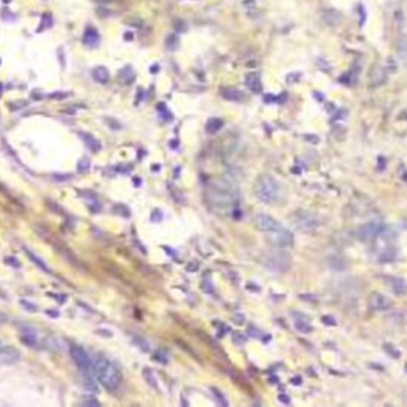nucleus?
Returning <instances> with one entry per match:
<instances>
[{"mask_svg":"<svg viewBox=\"0 0 407 407\" xmlns=\"http://www.w3.org/2000/svg\"><path fill=\"white\" fill-rule=\"evenodd\" d=\"M205 199L211 208L227 211L232 207H237L239 191L232 183L224 180V178H211L207 183Z\"/></svg>","mask_w":407,"mask_h":407,"instance_id":"1","label":"nucleus"},{"mask_svg":"<svg viewBox=\"0 0 407 407\" xmlns=\"http://www.w3.org/2000/svg\"><path fill=\"white\" fill-rule=\"evenodd\" d=\"M93 374L97 379V382L107 388V390H115L119 387L123 376H121V371L118 366L110 361L107 356L99 355L93 361Z\"/></svg>","mask_w":407,"mask_h":407,"instance_id":"2","label":"nucleus"},{"mask_svg":"<svg viewBox=\"0 0 407 407\" xmlns=\"http://www.w3.org/2000/svg\"><path fill=\"white\" fill-rule=\"evenodd\" d=\"M253 193H255V196H256L258 201L269 204V202H275L277 199L280 198L282 188H280V183L277 182L274 177L261 175L255 182Z\"/></svg>","mask_w":407,"mask_h":407,"instance_id":"3","label":"nucleus"},{"mask_svg":"<svg viewBox=\"0 0 407 407\" xmlns=\"http://www.w3.org/2000/svg\"><path fill=\"white\" fill-rule=\"evenodd\" d=\"M261 264L266 267L267 271L271 272H287L290 267H291V256L287 253V251H283L280 248H272V250H267L261 255Z\"/></svg>","mask_w":407,"mask_h":407,"instance_id":"4","label":"nucleus"},{"mask_svg":"<svg viewBox=\"0 0 407 407\" xmlns=\"http://www.w3.org/2000/svg\"><path fill=\"white\" fill-rule=\"evenodd\" d=\"M70 356H72V361L75 363V366L78 368V371L83 374L85 377H91L93 360L86 353V350L78 347V345H73V347H70Z\"/></svg>","mask_w":407,"mask_h":407,"instance_id":"5","label":"nucleus"},{"mask_svg":"<svg viewBox=\"0 0 407 407\" xmlns=\"http://www.w3.org/2000/svg\"><path fill=\"white\" fill-rule=\"evenodd\" d=\"M267 242H269V245L274 247V248L287 250V248L293 247V243H295V237H293V234L290 231L280 227V229H277V231L267 232Z\"/></svg>","mask_w":407,"mask_h":407,"instance_id":"6","label":"nucleus"},{"mask_svg":"<svg viewBox=\"0 0 407 407\" xmlns=\"http://www.w3.org/2000/svg\"><path fill=\"white\" fill-rule=\"evenodd\" d=\"M384 231H385V227L382 223L371 221V223L363 224L360 229H358V237H360V240H363V242H372L377 237H380V235L384 234Z\"/></svg>","mask_w":407,"mask_h":407,"instance_id":"7","label":"nucleus"},{"mask_svg":"<svg viewBox=\"0 0 407 407\" xmlns=\"http://www.w3.org/2000/svg\"><path fill=\"white\" fill-rule=\"evenodd\" d=\"M253 223H255V227H256L258 231L266 232V234L283 227L280 221H277L275 218H272L271 215H266V213H258L255 216V219H253Z\"/></svg>","mask_w":407,"mask_h":407,"instance_id":"8","label":"nucleus"},{"mask_svg":"<svg viewBox=\"0 0 407 407\" xmlns=\"http://www.w3.org/2000/svg\"><path fill=\"white\" fill-rule=\"evenodd\" d=\"M368 304L372 310H377V312H382V310H388L390 307H392V301H390L387 296H384L382 293H377L374 291L371 293V296L368 299Z\"/></svg>","mask_w":407,"mask_h":407,"instance_id":"9","label":"nucleus"},{"mask_svg":"<svg viewBox=\"0 0 407 407\" xmlns=\"http://www.w3.org/2000/svg\"><path fill=\"white\" fill-rule=\"evenodd\" d=\"M296 224L301 227V229L310 231V229H315L318 223L315 221V216L312 213H307V211H301V213L296 216Z\"/></svg>","mask_w":407,"mask_h":407,"instance_id":"10","label":"nucleus"},{"mask_svg":"<svg viewBox=\"0 0 407 407\" xmlns=\"http://www.w3.org/2000/svg\"><path fill=\"white\" fill-rule=\"evenodd\" d=\"M99 42H101V35H99V32H97V29L93 26L86 27L85 35H83V43L89 48H93V46L99 45Z\"/></svg>","mask_w":407,"mask_h":407,"instance_id":"11","label":"nucleus"},{"mask_svg":"<svg viewBox=\"0 0 407 407\" xmlns=\"http://www.w3.org/2000/svg\"><path fill=\"white\" fill-rule=\"evenodd\" d=\"M323 19L331 27H334V26H337V24H340L342 21H344L342 14L337 10H326V11H323Z\"/></svg>","mask_w":407,"mask_h":407,"instance_id":"12","label":"nucleus"},{"mask_svg":"<svg viewBox=\"0 0 407 407\" xmlns=\"http://www.w3.org/2000/svg\"><path fill=\"white\" fill-rule=\"evenodd\" d=\"M245 85L248 86V89H251L253 93H259L263 89V85H261V78H259L258 73L251 72L245 77Z\"/></svg>","mask_w":407,"mask_h":407,"instance_id":"13","label":"nucleus"},{"mask_svg":"<svg viewBox=\"0 0 407 407\" xmlns=\"http://www.w3.org/2000/svg\"><path fill=\"white\" fill-rule=\"evenodd\" d=\"M221 97L229 102H240L243 99V93L234 88H223L221 89Z\"/></svg>","mask_w":407,"mask_h":407,"instance_id":"14","label":"nucleus"},{"mask_svg":"<svg viewBox=\"0 0 407 407\" xmlns=\"http://www.w3.org/2000/svg\"><path fill=\"white\" fill-rule=\"evenodd\" d=\"M390 287H392L393 293L398 296H403L407 293V283L403 279H392L390 280Z\"/></svg>","mask_w":407,"mask_h":407,"instance_id":"15","label":"nucleus"},{"mask_svg":"<svg viewBox=\"0 0 407 407\" xmlns=\"http://www.w3.org/2000/svg\"><path fill=\"white\" fill-rule=\"evenodd\" d=\"M385 77H387L385 70L382 69V67H376V69L372 70V73H371V86L382 85L385 81Z\"/></svg>","mask_w":407,"mask_h":407,"instance_id":"16","label":"nucleus"},{"mask_svg":"<svg viewBox=\"0 0 407 407\" xmlns=\"http://www.w3.org/2000/svg\"><path fill=\"white\" fill-rule=\"evenodd\" d=\"M93 78L97 81V83H107L110 80V73L105 67H96L93 70Z\"/></svg>","mask_w":407,"mask_h":407,"instance_id":"17","label":"nucleus"},{"mask_svg":"<svg viewBox=\"0 0 407 407\" xmlns=\"http://www.w3.org/2000/svg\"><path fill=\"white\" fill-rule=\"evenodd\" d=\"M78 135L81 138H85V143L91 148L93 151H99L101 150V143L96 140V138L93 135H89V134H85V132H78Z\"/></svg>","mask_w":407,"mask_h":407,"instance_id":"18","label":"nucleus"},{"mask_svg":"<svg viewBox=\"0 0 407 407\" xmlns=\"http://www.w3.org/2000/svg\"><path fill=\"white\" fill-rule=\"evenodd\" d=\"M221 127H223V119H219V118H210V119H208V123H207V131H208V132L215 134V132H218Z\"/></svg>","mask_w":407,"mask_h":407,"instance_id":"19","label":"nucleus"},{"mask_svg":"<svg viewBox=\"0 0 407 407\" xmlns=\"http://www.w3.org/2000/svg\"><path fill=\"white\" fill-rule=\"evenodd\" d=\"M396 51H398V54L401 56V58H406V56H407V38H406V35H401L400 38H398Z\"/></svg>","mask_w":407,"mask_h":407,"instance_id":"20","label":"nucleus"},{"mask_svg":"<svg viewBox=\"0 0 407 407\" xmlns=\"http://www.w3.org/2000/svg\"><path fill=\"white\" fill-rule=\"evenodd\" d=\"M295 328H296L299 332H303V334H308V332H312L310 324H308V321L304 320V318L296 320V321H295Z\"/></svg>","mask_w":407,"mask_h":407,"instance_id":"21","label":"nucleus"},{"mask_svg":"<svg viewBox=\"0 0 407 407\" xmlns=\"http://www.w3.org/2000/svg\"><path fill=\"white\" fill-rule=\"evenodd\" d=\"M26 255H27V258L30 259V261H32V263H35V264H37V266H38L40 269H42L43 272H50V269H48V266H46V264H45V263L42 261V259H40V258H37V256H35L34 253H32L30 250H26Z\"/></svg>","mask_w":407,"mask_h":407,"instance_id":"22","label":"nucleus"},{"mask_svg":"<svg viewBox=\"0 0 407 407\" xmlns=\"http://www.w3.org/2000/svg\"><path fill=\"white\" fill-rule=\"evenodd\" d=\"M21 340L26 345H29V347H35L37 345V336L34 334V332H26V334H22Z\"/></svg>","mask_w":407,"mask_h":407,"instance_id":"23","label":"nucleus"},{"mask_svg":"<svg viewBox=\"0 0 407 407\" xmlns=\"http://www.w3.org/2000/svg\"><path fill=\"white\" fill-rule=\"evenodd\" d=\"M143 377H145L146 382H148V385H150V387H153V388H156V387H158V384H156V377H154V374H153L150 369H143Z\"/></svg>","mask_w":407,"mask_h":407,"instance_id":"24","label":"nucleus"},{"mask_svg":"<svg viewBox=\"0 0 407 407\" xmlns=\"http://www.w3.org/2000/svg\"><path fill=\"white\" fill-rule=\"evenodd\" d=\"M177 46H178L177 35H167V38H166V48H167V50L169 51H174Z\"/></svg>","mask_w":407,"mask_h":407,"instance_id":"25","label":"nucleus"},{"mask_svg":"<svg viewBox=\"0 0 407 407\" xmlns=\"http://www.w3.org/2000/svg\"><path fill=\"white\" fill-rule=\"evenodd\" d=\"M210 393H213V398H215L216 403H218L219 406H227V401L224 400V396H223L221 393H219L216 388L211 387V388H210Z\"/></svg>","mask_w":407,"mask_h":407,"instance_id":"26","label":"nucleus"},{"mask_svg":"<svg viewBox=\"0 0 407 407\" xmlns=\"http://www.w3.org/2000/svg\"><path fill=\"white\" fill-rule=\"evenodd\" d=\"M89 167H91V162H89V159H86V158L80 159V162H78V172H88Z\"/></svg>","mask_w":407,"mask_h":407,"instance_id":"27","label":"nucleus"},{"mask_svg":"<svg viewBox=\"0 0 407 407\" xmlns=\"http://www.w3.org/2000/svg\"><path fill=\"white\" fill-rule=\"evenodd\" d=\"M113 211H116V213H123V216H129L131 215V211H129V208H126L124 205H116V207H113Z\"/></svg>","mask_w":407,"mask_h":407,"instance_id":"28","label":"nucleus"},{"mask_svg":"<svg viewBox=\"0 0 407 407\" xmlns=\"http://www.w3.org/2000/svg\"><path fill=\"white\" fill-rule=\"evenodd\" d=\"M232 340H234V344H237V345H243V344H245V342H247L245 336L239 334V332H235V334L232 336Z\"/></svg>","mask_w":407,"mask_h":407,"instance_id":"29","label":"nucleus"},{"mask_svg":"<svg viewBox=\"0 0 407 407\" xmlns=\"http://www.w3.org/2000/svg\"><path fill=\"white\" fill-rule=\"evenodd\" d=\"M248 336H251V337H256V339H261L263 332L259 331V329H256L255 326H248Z\"/></svg>","mask_w":407,"mask_h":407,"instance_id":"30","label":"nucleus"},{"mask_svg":"<svg viewBox=\"0 0 407 407\" xmlns=\"http://www.w3.org/2000/svg\"><path fill=\"white\" fill-rule=\"evenodd\" d=\"M395 22H396V27H403V24H404V14H403V11H396Z\"/></svg>","mask_w":407,"mask_h":407,"instance_id":"31","label":"nucleus"},{"mask_svg":"<svg viewBox=\"0 0 407 407\" xmlns=\"http://www.w3.org/2000/svg\"><path fill=\"white\" fill-rule=\"evenodd\" d=\"M321 321H323L324 324H329V326H336V324H337V321H336L334 318H332L331 315H324L323 318H321Z\"/></svg>","mask_w":407,"mask_h":407,"instance_id":"32","label":"nucleus"},{"mask_svg":"<svg viewBox=\"0 0 407 407\" xmlns=\"http://www.w3.org/2000/svg\"><path fill=\"white\" fill-rule=\"evenodd\" d=\"M156 358L158 361H161V363H167V355L164 353V352H156Z\"/></svg>","mask_w":407,"mask_h":407,"instance_id":"33","label":"nucleus"},{"mask_svg":"<svg viewBox=\"0 0 407 407\" xmlns=\"http://www.w3.org/2000/svg\"><path fill=\"white\" fill-rule=\"evenodd\" d=\"M364 19H366V10L363 5H360V26L364 24Z\"/></svg>","mask_w":407,"mask_h":407,"instance_id":"34","label":"nucleus"},{"mask_svg":"<svg viewBox=\"0 0 407 407\" xmlns=\"http://www.w3.org/2000/svg\"><path fill=\"white\" fill-rule=\"evenodd\" d=\"M53 178H54V180H70L72 175H70V174H66V175H58V174H54Z\"/></svg>","mask_w":407,"mask_h":407,"instance_id":"35","label":"nucleus"},{"mask_svg":"<svg viewBox=\"0 0 407 407\" xmlns=\"http://www.w3.org/2000/svg\"><path fill=\"white\" fill-rule=\"evenodd\" d=\"M234 323H237V324H242L243 323V315L242 313H235L234 315V318H232Z\"/></svg>","mask_w":407,"mask_h":407,"instance_id":"36","label":"nucleus"},{"mask_svg":"<svg viewBox=\"0 0 407 407\" xmlns=\"http://www.w3.org/2000/svg\"><path fill=\"white\" fill-rule=\"evenodd\" d=\"M21 304L24 305V308H29L30 312H35L37 310V307H32L34 304H30V303H26V301H21Z\"/></svg>","mask_w":407,"mask_h":407,"instance_id":"37","label":"nucleus"},{"mask_svg":"<svg viewBox=\"0 0 407 407\" xmlns=\"http://www.w3.org/2000/svg\"><path fill=\"white\" fill-rule=\"evenodd\" d=\"M69 94H62V93H58V94H51L50 97H53V99H64V97H67Z\"/></svg>","mask_w":407,"mask_h":407,"instance_id":"38","label":"nucleus"},{"mask_svg":"<svg viewBox=\"0 0 407 407\" xmlns=\"http://www.w3.org/2000/svg\"><path fill=\"white\" fill-rule=\"evenodd\" d=\"M293 385H301V377H293Z\"/></svg>","mask_w":407,"mask_h":407,"instance_id":"39","label":"nucleus"},{"mask_svg":"<svg viewBox=\"0 0 407 407\" xmlns=\"http://www.w3.org/2000/svg\"><path fill=\"white\" fill-rule=\"evenodd\" d=\"M86 406H99V403L97 401H88V403H85Z\"/></svg>","mask_w":407,"mask_h":407,"instance_id":"40","label":"nucleus"},{"mask_svg":"<svg viewBox=\"0 0 407 407\" xmlns=\"http://www.w3.org/2000/svg\"><path fill=\"white\" fill-rule=\"evenodd\" d=\"M280 401H282V403H287V404L290 403V400H288V398H285V396H280Z\"/></svg>","mask_w":407,"mask_h":407,"instance_id":"41","label":"nucleus"},{"mask_svg":"<svg viewBox=\"0 0 407 407\" xmlns=\"http://www.w3.org/2000/svg\"><path fill=\"white\" fill-rule=\"evenodd\" d=\"M48 315H53V316H58V312H56V310H48Z\"/></svg>","mask_w":407,"mask_h":407,"instance_id":"42","label":"nucleus"},{"mask_svg":"<svg viewBox=\"0 0 407 407\" xmlns=\"http://www.w3.org/2000/svg\"><path fill=\"white\" fill-rule=\"evenodd\" d=\"M96 2H102V3H107V2H111V0H96Z\"/></svg>","mask_w":407,"mask_h":407,"instance_id":"43","label":"nucleus"},{"mask_svg":"<svg viewBox=\"0 0 407 407\" xmlns=\"http://www.w3.org/2000/svg\"><path fill=\"white\" fill-rule=\"evenodd\" d=\"M3 321H5V316H3L2 313H0V323H3Z\"/></svg>","mask_w":407,"mask_h":407,"instance_id":"44","label":"nucleus"}]
</instances>
